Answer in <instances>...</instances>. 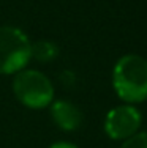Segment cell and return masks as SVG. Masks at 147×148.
<instances>
[{
    "mask_svg": "<svg viewBox=\"0 0 147 148\" xmlns=\"http://www.w3.org/2000/svg\"><path fill=\"white\" fill-rule=\"evenodd\" d=\"M142 117L133 106H119L108 112L104 131L112 140H125L138 132Z\"/></svg>",
    "mask_w": 147,
    "mask_h": 148,
    "instance_id": "cell-4",
    "label": "cell"
},
{
    "mask_svg": "<svg viewBox=\"0 0 147 148\" xmlns=\"http://www.w3.org/2000/svg\"><path fill=\"white\" fill-rule=\"evenodd\" d=\"M51 115L55 125L63 131H75L82 123V112L70 101H55L51 107Z\"/></svg>",
    "mask_w": 147,
    "mask_h": 148,
    "instance_id": "cell-5",
    "label": "cell"
},
{
    "mask_svg": "<svg viewBox=\"0 0 147 148\" xmlns=\"http://www.w3.org/2000/svg\"><path fill=\"white\" fill-rule=\"evenodd\" d=\"M32 58H37L38 62H51L59 55L57 46L51 41H37L30 47Z\"/></svg>",
    "mask_w": 147,
    "mask_h": 148,
    "instance_id": "cell-6",
    "label": "cell"
},
{
    "mask_svg": "<svg viewBox=\"0 0 147 148\" xmlns=\"http://www.w3.org/2000/svg\"><path fill=\"white\" fill-rule=\"evenodd\" d=\"M13 91L17 101L30 109H43L54 99L52 82L43 73L35 69L17 71L13 80Z\"/></svg>",
    "mask_w": 147,
    "mask_h": 148,
    "instance_id": "cell-2",
    "label": "cell"
},
{
    "mask_svg": "<svg viewBox=\"0 0 147 148\" xmlns=\"http://www.w3.org/2000/svg\"><path fill=\"white\" fill-rule=\"evenodd\" d=\"M49 148H78V147H76L75 143H70V142H55Z\"/></svg>",
    "mask_w": 147,
    "mask_h": 148,
    "instance_id": "cell-8",
    "label": "cell"
},
{
    "mask_svg": "<svg viewBox=\"0 0 147 148\" xmlns=\"http://www.w3.org/2000/svg\"><path fill=\"white\" fill-rule=\"evenodd\" d=\"M32 43L22 30L11 25L0 27V74L17 73L32 58Z\"/></svg>",
    "mask_w": 147,
    "mask_h": 148,
    "instance_id": "cell-3",
    "label": "cell"
},
{
    "mask_svg": "<svg viewBox=\"0 0 147 148\" xmlns=\"http://www.w3.org/2000/svg\"><path fill=\"white\" fill-rule=\"evenodd\" d=\"M115 93L125 103H142L147 99V60L128 54L119 58L112 71Z\"/></svg>",
    "mask_w": 147,
    "mask_h": 148,
    "instance_id": "cell-1",
    "label": "cell"
},
{
    "mask_svg": "<svg viewBox=\"0 0 147 148\" xmlns=\"http://www.w3.org/2000/svg\"><path fill=\"white\" fill-rule=\"evenodd\" d=\"M120 148H147V131L136 132L131 137L125 139Z\"/></svg>",
    "mask_w": 147,
    "mask_h": 148,
    "instance_id": "cell-7",
    "label": "cell"
}]
</instances>
